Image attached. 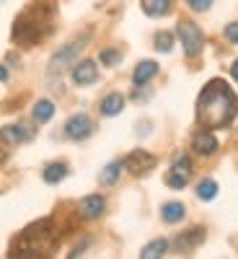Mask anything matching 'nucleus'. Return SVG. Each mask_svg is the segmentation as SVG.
Returning <instances> with one entry per match:
<instances>
[{"mask_svg":"<svg viewBox=\"0 0 238 259\" xmlns=\"http://www.w3.org/2000/svg\"><path fill=\"white\" fill-rule=\"evenodd\" d=\"M238 112V94L223 80V78H212L200 99H197V119L207 130H223L235 119Z\"/></svg>","mask_w":238,"mask_h":259,"instance_id":"obj_1","label":"nucleus"},{"mask_svg":"<svg viewBox=\"0 0 238 259\" xmlns=\"http://www.w3.org/2000/svg\"><path fill=\"white\" fill-rule=\"evenodd\" d=\"M83 45H85V39L80 36V39L70 41V45H65L62 50H57V52L52 55L50 65H47V78H57V75H62V70H65V68H70V62L78 57V52L83 50Z\"/></svg>","mask_w":238,"mask_h":259,"instance_id":"obj_2","label":"nucleus"},{"mask_svg":"<svg viewBox=\"0 0 238 259\" xmlns=\"http://www.w3.org/2000/svg\"><path fill=\"white\" fill-rule=\"evenodd\" d=\"M179 39H181V47L189 57H197L205 47V34L197 24H192V21H179V29H176Z\"/></svg>","mask_w":238,"mask_h":259,"instance_id":"obj_3","label":"nucleus"},{"mask_svg":"<svg viewBox=\"0 0 238 259\" xmlns=\"http://www.w3.org/2000/svg\"><path fill=\"white\" fill-rule=\"evenodd\" d=\"M44 36V29H41V21L31 18L29 13L21 16L16 21V29H13V39L21 41V45H36V41Z\"/></svg>","mask_w":238,"mask_h":259,"instance_id":"obj_4","label":"nucleus"},{"mask_svg":"<svg viewBox=\"0 0 238 259\" xmlns=\"http://www.w3.org/2000/svg\"><path fill=\"white\" fill-rule=\"evenodd\" d=\"M122 163H124V171H129L132 177H142V174H148L150 168H156L158 158L153 153H148V150H132Z\"/></svg>","mask_w":238,"mask_h":259,"instance_id":"obj_5","label":"nucleus"},{"mask_svg":"<svg viewBox=\"0 0 238 259\" xmlns=\"http://www.w3.org/2000/svg\"><path fill=\"white\" fill-rule=\"evenodd\" d=\"M189 177H192V158L186 153H179L174 158V163H171V174H168L166 184L174 187V189H184L186 182H189Z\"/></svg>","mask_w":238,"mask_h":259,"instance_id":"obj_6","label":"nucleus"},{"mask_svg":"<svg viewBox=\"0 0 238 259\" xmlns=\"http://www.w3.org/2000/svg\"><path fill=\"white\" fill-rule=\"evenodd\" d=\"M93 130L96 127H93L88 114H73L68 122H65V135H68L70 140H85Z\"/></svg>","mask_w":238,"mask_h":259,"instance_id":"obj_7","label":"nucleus"},{"mask_svg":"<svg viewBox=\"0 0 238 259\" xmlns=\"http://www.w3.org/2000/svg\"><path fill=\"white\" fill-rule=\"evenodd\" d=\"M34 138V130L26 124H6L0 127V140L8 143V145H18V143H26Z\"/></svg>","mask_w":238,"mask_h":259,"instance_id":"obj_8","label":"nucleus"},{"mask_svg":"<svg viewBox=\"0 0 238 259\" xmlns=\"http://www.w3.org/2000/svg\"><path fill=\"white\" fill-rule=\"evenodd\" d=\"M99 80V68L93 60H83L78 65H73V83L75 85H91Z\"/></svg>","mask_w":238,"mask_h":259,"instance_id":"obj_9","label":"nucleus"},{"mask_svg":"<svg viewBox=\"0 0 238 259\" xmlns=\"http://www.w3.org/2000/svg\"><path fill=\"white\" fill-rule=\"evenodd\" d=\"M192 148L197 156H212L218 150V138L212 133H207V130H200V133L192 135Z\"/></svg>","mask_w":238,"mask_h":259,"instance_id":"obj_10","label":"nucleus"},{"mask_svg":"<svg viewBox=\"0 0 238 259\" xmlns=\"http://www.w3.org/2000/svg\"><path fill=\"white\" fill-rule=\"evenodd\" d=\"M104 210H106V200L101 197V194H88V197L80 200V215H83V218H88V221L101 218Z\"/></svg>","mask_w":238,"mask_h":259,"instance_id":"obj_11","label":"nucleus"},{"mask_svg":"<svg viewBox=\"0 0 238 259\" xmlns=\"http://www.w3.org/2000/svg\"><path fill=\"white\" fill-rule=\"evenodd\" d=\"M205 241V228H189V231H184V233H179V239L174 241V249H179V251H192L194 246H200Z\"/></svg>","mask_w":238,"mask_h":259,"instance_id":"obj_12","label":"nucleus"},{"mask_svg":"<svg viewBox=\"0 0 238 259\" xmlns=\"http://www.w3.org/2000/svg\"><path fill=\"white\" fill-rule=\"evenodd\" d=\"M156 75H158V62L142 60L137 68H135V73H132V83H135V85H145L148 80H153Z\"/></svg>","mask_w":238,"mask_h":259,"instance_id":"obj_13","label":"nucleus"},{"mask_svg":"<svg viewBox=\"0 0 238 259\" xmlns=\"http://www.w3.org/2000/svg\"><path fill=\"white\" fill-rule=\"evenodd\" d=\"M99 109H101L104 117H117L124 109V96L122 94H106L99 104Z\"/></svg>","mask_w":238,"mask_h":259,"instance_id":"obj_14","label":"nucleus"},{"mask_svg":"<svg viewBox=\"0 0 238 259\" xmlns=\"http://www.w3.org/2000/svg\"><path fill=\"white\" fill-rule=\"evenodd\" d=\"M142 6V13L150 16V18H161L171 11V6H174V0H140Z\"/></svg>","mask_w":238,"mask_h":259,"instance_id":"obj_15","label":"nucleus"},{"mask_svg":"<svg viewBox=\"0 0 238 259\" xmlns=\"http://www.w3.org/2000/svg\"><path fill=\"white\" fill-rule=\"evenodd\" d=\"M65 177H68V163H62V161L47 163L44 171H41V179H44L47 184H57V182H62Z\"/></svg>","mask_w":238,"mask_h":259,"instance_id":"obj_16","label":"nucleus"},{"mask_svg":"<svg viewBox=\"0 0 238 259\" xmlns=\"http://www.w3.org/2000/svg\"><path fill=\"white\" fill-rule=\"evenodd\" d=\"M161 218H163L166 223H181V221L186 218V207H184L181 202H166V205L161 207Z\"/></svg>","mask_w":238,"mask_h":259,"instance_id":"obj_17","label":"nucleus"},{"mask_svg":"<svg viewBox=\"0 0 238 259\" xmlns=\"http://www.w3.org/2000/svg\"><path fill=\"white\" fill-rule=\"evenodd\" d=\"M31 114H34V119L36 122H50L52 117H55V104L50 101V99H39L36 104H34V109H31Z\"/></svg>","mask_w":238,"mask_h":259,"instance_id":"obj_18","label":"nucleus"},{"mask_svg":"<svg viewBox=\"0 0 238 259\" xmlns=\"http://www.w3.org/2000/svg\"><path fill=\"white\" fill-rule=\"evenodd\" d=\"M122 168H124V163L122 161H112L109 166H106L101 174H99V182H101V187H112V184H117V179H119V174H122Z\"/></svg>","mask_w":238,"mask_h":259,"instance_id":"obj_19","label":"nucleus"},{"mask_svg":"<svg viewBox=\"0 0 238 259\" xmlns=\"http://www.w3.org/2000/svg\"><path fill=\"white\" fill-rule=\"evenodd\" d=\"M166 251H168V241H166V239H156V241H150L148 246H142L140 256H142V259H158V256H163Z\"/></svg>","mask_w":238,"mask_h":259,"instance_id":"obj_20","label":"nucleus"},{"mask_svg":"<svg viewBox=\"0 0 238 259\" xmlns=\"http://www.w3.org/2000/svg\"><path fill=\"white\" fill-rule=\"evenodd\" d=\"M197 197L200 200H215V197H218V182H215V179H205V182H200L197 184Z\"/></svg>","mask_w":238,"mask_h":259,"instance_id":"obj_21","label":"nucleus"},{"mask_svg":"<svg viewBox=\"0 0 238 259\" xmlns=\"http://www.w3.org/2000/svg\"><path fill=\"white\" fill-rule=\"evenodd\" d=\"M153 41H156L158 52H171V47H174V31H158Z\"/></svg>","mask_w":238,"mask_h":259,"instance_id":"obj_22","label":"nucleus"},{"mask_svg":"<svg viewBox=\"0 0 238 259\" xmlns=\"http://www.w3.org/2000/svg\"><path fill=\"white\" fill-rule=\"evenodd\" d=\"M99 60L104 62V68H114V65L122 60V52H119V50H104V52L99 55Z\"/></svg>","mask_w":238,"mask_h":259,"instance_id":"obj_23","label":"nucleus"},{"mask_svg":"<svg viewBox=\"0 0 238 259\" xmlns=\"http://www.w3.org/2000/svg\"><path fill=\"white\" fill-rule=\"evenodd\" d=\"M225 39L230 41V45H238V21H233V24L225 26Z\"/></svg>","mask_w":238,"mask_h":259,"instance_id":"obj_24","label":"nucleus"},{"mask_svg":"<svg viewBox=\"0 0 238 259\" xmlns=\"http://www.w3.org/2000/svg\"><path fill=\"white\" fill-rule=\"evenodd\" d=\"M186 6H189L192 11H197V13H202V11H207V8L212 6V0H186Z\"/></svg>","mask_w":238,"mask_h":259,"instance_id":"obj_25","label":"nucleus"},{"mask_svg":"<svg viewBox=\"0 0 238 259\" xmlns=\"http://www.w3.org/2000/svg\"><path fill=\"white\" fill-rule=\"evenodd\" d=\"M6 80H8V68L0 62V83H6Z\"/></svg>","mask_w":238,"mask_h":259,"instance_id":"obj_26","label":"nucleus"},{"mask_svg":"<svg viewBox=\"0 0 238 259\" xmlns=\"http://www.w3.org/2000/svg\"><path fill=\"white\" fill-rule=\"evenodd\" d=\"M230 75H233V78H235V80H238V60H235V62H233V65H230Z\"/></svg>","mask_w":238,"mask_h":259,"instance_id":"obj_27","label":"nucleus"}]
</instances>
